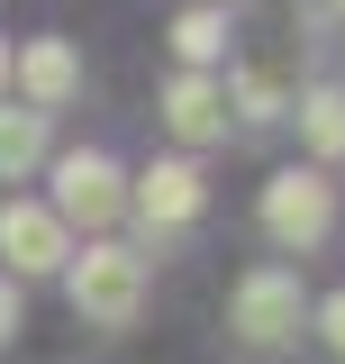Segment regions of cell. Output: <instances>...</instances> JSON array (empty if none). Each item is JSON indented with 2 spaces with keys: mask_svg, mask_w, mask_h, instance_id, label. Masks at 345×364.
<instances>
[{
  "mask_svg": "<svg viewBox=\"0 0 345 364\" xmlns=\"http://www.w3.org/2000/svg\"><path fill=\"white\" fill-rule=\"evenodd\" d=\"M227 328H236L255 355H282V346H300V328H309L300 273H291V264H255V273H236V291H227Z\"/></svg>",
  "mask_w": 345,
  "mask_h": 364,
  "instance_id": "1",
  "label": "cell"
},
{
  "mask_svg": "<svg viewBox=\"0 0 345 364\" xmlns=\"http://www.w3.org/2000/svg\"><path fill=\"white\" fill-rule=\"evenodd\" d=\"M64 291H73V310L91 318V328H128L136 310H146V255L136 246H82L73 264H64Z\"/></svg>",
  "mask_w": 345,
  "mask_h": 364,
  "instance_id": "2",
  "label": "cell"
},
{
  "mask_svg": "<svg viewBox=\"0 0 345 364\" xmlns=\"http://www.w3.org/2000/svg\"><path fill=\"white\" fill-rule=\"evenodd\" d=\"M327 228H336V182L318 173V164H291V173L263 182V237L273 246H300L309 255Z\"/></svg>",
  "mask_w": 345,
  "mask_h": 364,
  "instance_id": "3",
  "label": "cell"
},
{
  "mask_svg": "<svg viewBox=\"0 0 345 364\" xmlns=\"http://www.w3.org/2000/svg\"><path fill=\"white\" fill-rule=\"evenodd\" d=\"M64 228H109L128 210V173L100 155V146H73V155H55V200H45Z\"/></svg>",
  "mask_w": 345,
  "mask_h": 364,
  "instance_id": "4",
  "label": "cell"
},
{
  "mask_svg": "<svg viewBox=\"0 0 345 364\" xmlns=\"http://www.w3.org/2000/svg\"><path fill=\"white\" fill-rule=\"evenodd\" d=\"M0 255H9V282L18 273H64L73 264V228L45 200H0Z\"/></svg>",
  "mask_w": 345,
  "mask_h": 364,
  "instance_id": "5",
  "label": "cell"
},
{
  "mask_svg": "<svg viewBox=\"0 0 345 364\" xmlns=\"http://www.w3.org/2000/svg\"><path fill=\"white\" fill-rule=\"evenodd\" d=\"M128 200H136V219H146V228H191L200 210H209V173H200L191 155H164Z\"/></svg>",
  "mask_w": 345,
  "mask_h": 364,
  "instance_id": "6",
  "label": "cell"
},
{
  "mask_svg": "<svg viewBox=\"0 0 345 364\" xmlns=\"http://www.w3.org/2000/svg\"><path fill=\"white\" fill-rule=\"evenodd\" d=\"M9 82L28 91V109H37V119H55V109L82 91V55H73L64 37H37V46H18V55H9Z\"/></svg>",
  "mask_w": 345,
  "mask_h": 364,
  "instance_id": "7",
  "label": "cell"
},
{
  "mask_svg": "<svg viewBox=\"0 0 345 364\" xmlns=\"http://www.w3.org/2000/svg\"><path fill=\"white\" fill-rule=\"evenodd\" d=\"M164 128L182 146H218L227 136V82L218 73H172L164 82Z\"/></svg>",
  "mask_w": 345,
  "mask_h": 364,
  "instance_id": "8",
  "label": "cell"
},
{
  "mask_svg": "<svg viewBox=\"0 0 345 364\" xmlns=\"http://www.w3.org/2000/svg\"><path fill=\"white\" fill-rule=\"evenodd\" d=\"M300 136H309V155H318V173L345 155V82H318L300 91Z\"/></svg>",
  "mask_w": 345,
  "mask_h": 364,
  "instance_id": "9",
  "label": "cell"
},
{
  "mask_svg": "<svg viewBox=\"0 0 345 364\" xmlns=\"http://www.w3.org/2000/svg\"><path fill=\"white\" fill-rule=\"evenodd\" d=\"M172 55H182V73H209L218 55H227V9H209V0L182 9L172 18Z\"/></svg>",
  "mask_w": 345,
  "mask_h": 364,
  "instance_id": "10",
  "label": "cell"
},
{
  "mask_svg": "<svg viewBox=\"0 0 345 364\" xmlns=\"http://www.w3.org/2000/svg\"><path fill=\"white\" fill-rule=\"evenodd\" d=\"M37 164H45V119H37V109H28V100H18V109L0 100V182L37 173Z\"/></svg>",
  "mask_w": 345,
  "mask_h": 364,
  "instance_id": "11",
  "label": "cell"
},
{
  "mask_svg": "<svg viewBox=\"0 0 345 364\" xmlns=\"http://www.w3.org/2000/svg\"><path fill=\"white\" fill-rule=\"evenodd\" d=\"M236 109H246V119H282L291 100H282V82H273V73H236Z\"/></svg>",
  "mask_w": 345,
  "mask_h": 364,
  "instance_id": "12",
  "label": "cell"
},
{
  "mask_svg": "<svg viewBox=\"0 0 345 364\" xmlns=\"http://www.w3.org/2000/svg\"><path fill=\"white\" fill-rule=\"evenodd\" d=\"M309 318H318V337H327V346H336V355H345V291H327V301H318V310H309Z\"/></svg>",
  "mask_w": 345,
  "mask_h": 364,
  "instance_id": "13",
  "label": "cell"
},
{
  "mask_svg": "<svg viewBox=\"0 0 345 364\" xmlns=\"http://www.w3.org/2000/svg\"><path fill=\"white\" fill-rule=\"evenodd\" d=\"M18 328H28V310H18V282H9V273H0V346H9V337H18Z\"/></svg>",
  "mask_w": 345,
  "mask_h": 364,
  "instance_id": "14",
  "label": "cell"
},
{
  "mask_svg": "<svg viewBox=\"0 0 345 364\" xmlns=\"http://www.w3.org/2000/svg\"><path fill=\"white\" fill-rule=\"evenodd\" d=\"M0 100H9V46H0Z\"/></svg>",
  "mask_w": 345,
  "mask_h": 364,
  "instance_id": "15",
  "label": "cell"
},
{
  "mask_svg": "<svg viewBox=\"0 0 345 364\" xmlns=\"http://www.w3.org/2000/svg\"><path fill=\"white\" fill-rule=\"evenodd\" d=\"M209 9H227V0H209Z\"/></svg>",
  "mask_w": 345,
  "mask_h": 364,
  "instance_id": "16",
  "label": "cell"
},
{
  "mask_svg": "<svg viewBox=\"0 0 345 364\" xmlns=\"http://www.w3.org/2000/svg\"><path fill=\"white\" fill-rule=\"evenodd\" d=\"M327 9H345V0H327Z\"/></svg>",
  "mask_w": 345,
  "mask_h": 364,
  "instance_id": "17",
  "label": "cell"
}]
</instances>
